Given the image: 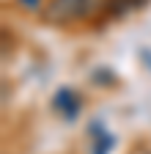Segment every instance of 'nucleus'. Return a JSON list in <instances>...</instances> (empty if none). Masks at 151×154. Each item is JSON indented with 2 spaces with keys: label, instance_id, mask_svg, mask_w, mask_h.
Returning a JSON list of instances; mask_svg holds the SVG:
<instances>
[{
  "label": "nucleus",
  "instance_id": "f257e3e1",
  "mask_svg": "<svg viewBox=\"0 0 151 154\" xmlns=\"http://www.w3.org/2000/svg\"><path fill=\"white\" fill-rule=\"evenodd\" d=\"M91 8V0H47L41 8V19L50 25H69L74 19L85 17Z\"/></svg>",
  "mask_w": 151,
  "mask_h": 154
}]
</instances>
